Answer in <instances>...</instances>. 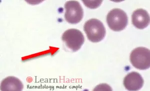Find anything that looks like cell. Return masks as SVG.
Wrapping results in <instances>:
<instances>
[{"label":"cell","instance_id":"1","mask_svg":"<svg viewBox=\"0 0 150 91\" xmlns=\"http://www.w3.org/2000/svg\"><path fill=\"white\" fill-rule=\"evenodd\" d=\"M84 30L89 41L94 43L100 42L106 36V29L98 19L87 20L84 24Z\"/></svg>","mask_w":150,"mask_h":91},{"label":"cell","instance_id":"2","mask_svg":"<svg viewBox=\"0 0 150 91\" xmlns=\"http://www.w3.org/2000/svg\"><path fill=\"white\" fill-rule=\"evenodd\" d=\"M106 20L110 29L115 32L124 30L128 23L126 13L120 8H114L110 10L108 14Z\"/></svg>","mask_w":150,"mask_h":91},{"label":"cell","instance_id":"3","mask_svg":"<svg viewBox=\"0 0 150 91\" xmlns=\"http://www.w3.org/2000/svg\"><path fill=\"white\" fill-rule=\"evenodd\" d=\"M130 59L132 65L137 69L147 70L150 66V50L146 47H137L132 51Z\"/></svg>","mask_w":150,"mask_h":91},{"label":"cell","instance_id":"4","mask_svg":"<svg viewBox=\"0 0 150 91\" xmlns=\"http://www.w3.org/2000/svg\"><path fill=\"white\" fill-rule=\"evenodd\" d=\"M62 39L67 47L73 52L80 49L85 41L83 34L80 30L75 29L66 30L62 36Z\"/></svg>","mask_w":150,"mask_h":91},{"label":"cell","instance_id":"5","mask_svg":"<svg viewBox=\"0 0 150 91\" xmlns=\"http://www.w3.org/2000/svg\"><path fill=\"white\" fill-rule=\"evenodd\" d=\"M65 19L68 23L75 24L82 20L84 12L79 2L76 1H68L65 3Z\"/></svg>","mask_w":150,"mask_h":91},{"label":"cell","instance_id":"6","mask_svg":"<svg viewBox=\"0 0 150 91\" xmlns=\"http://www.w3.org/2000/svg\"><path fill=\"white\" fill-rule=\"evenodd\" d=\"M123 83L128 91H138L143 86L144 79L139 73L132 72L125 77Z\"/></svg>","mask_w":150,"mask_h":91},{"label":"cell","instance_id":"7","mask_svg":"<svg viewBox=\"0 0 150 91\" xmlns=\"http://www.w3.org/2000/svg\"><path fill=\"white\" fill-rule=\"evenodd\" d=\"M132 22L137 29H143L150 24V15L147 10L143 8H139L133 12Z\"/></svg>","mask_w":150,"mask_h":91},{"label":"cell","instance_id":"8","mask_svg":"<svg viewBox=\"0 0 150 91\" xmlns=\"http://www.w3.org/2000/svg\"><path fill=\"white\" fill-rule=\"evenodd\" d=\"M23 88L22 82L13 76L6 78L1 84V91H21Z\"/></svg>","mask_w":150,"mask_h":91},{"label":"cell","instance_id":"9","mask_svg":"<svg viewBox=\"0 0 150 91\" xmlns=\"http://www.w3.org/2000/svg\"><path fill=\"white\" fill-rule=\"evenodd\" d=\"M82 2L84 3L86 7L92 9H95L100 7L103 1H85L83 0Z\"/></svg>","mask_w":150,"mask_h":91},{"label":"cell","instance_id":"10","mask_svg":"<svg viewBox=\"0 0 150 91\" xmlns=\"http://www.w3.org/2000/svg\"><path fill=\"white\" fill-rule=\"evenodd\" d=\"M112 88L108 85L101 84L97 86L94 91H112Z\"/></svg>","mask_w":150,"mask_h":91}]
</instances>
